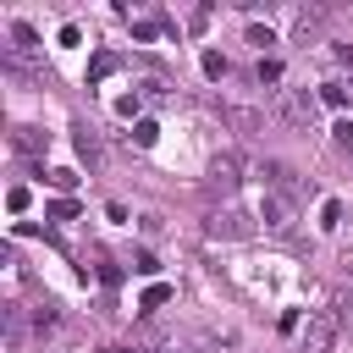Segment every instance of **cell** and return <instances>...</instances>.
Returning a JSON list of instances; mask_svg holds the SVG:
<instances>
[{
    "label": "cell",
    "instance_id": "obj_1",
    "mask_svg": "<svg viewBox=\"0 0 353 353\" xmlns=\"http://www.w3.org/2000/svg\"><path fill=\"white\" fill-rule=\"evenodd\" d=\"M336 331H342V314L336 309H314L309 314V331H303V353H331Z\"/></svg>",
    "mask_w": 353,
    "mask_h": 353
},
{
    "label": "cell",
    "instance_id": "obj_2",
    "mask_svg": "<svg viewBox=\"0 0 353 353\" xmlns=\"http://www.w3.org/2000/svg\"><path fill=\"white\" fill-rule=\"evenodd\" d=\"M259 221H265L270 232H292V221H298V199H292V193H265V199H259Z\"/></svg>",
    "mask_w": 353,
    "mask_h": 353
},
{
    "label": "cell",
    "instance_id": "obj_3",
    "mask_svg": "<svg viewBox=\"0 0 353 353\" xmlns=\"http://www.w3.org/2000/svg\"><path fill=\"white\" fill-rule=\"evenodd\" d=\"M243 182V154H215V165H210V193H232Z\"/></svg>",
    "mask_w": 353,
    "mask_h": 353
},
{
    "label": "cell",
    "instance_id": "obj_4",
    "mask_svg": "<svg viewBox=\"0 0 353 353\" xmlns=\"http://www.w3.org/2000/svg\"><path fill=\"white\" fill-rule=\"evenodd\" d=\"M248 232H254V226H248V215H232V210L210 221V237H248Z\"/></svg>",
    "mask_w": 353,
    "mask_h": 353
},
{
    "label": "cell",
    "instance_id": "obj_5",
    "mask_svg": "<svg viewBox=\"0 0 353 353\" xmlns=\"http://www.w3.org/2000/svg\"><path fill=\"white\" fill-rule=\"evenodd\" d=\"M265 176H270V193H298V176H292V165H281V160H265Z\"/></svg>",
    "mask_w": 353,
    "mask_h": 353
},
{
    "label": "cell",
    "instance_id": "obj_6",
    "mask_svg": "<svg viewBox=\"0 0 353 353\" xmlns=\"http://www.w3.org/2000/svg\"><path fill=\"white\" fill-rule=\"evenodd\" d=\"M11 143H17L22 154H39V149H50V132H39V127H17Z\"/></svg>",
    "mask_w": 353,
    "mask_h": 353
},
{
    "label": "cell",
    "instance_id": "obj_7",
    "mask_svg": "<svg viewBox=\"0 0 353 353\" xmlns=\"http://www.w3.org/2000/svg\"><path fill=\"white\" fill-rule=\"evenodd\" d=\"M44 182L66 199V193H77V171H66V165H55V171H44Z\"/></svg>",
    "mask_w": 353,
    "mask_h": 353
},
{
    "label": "cell",
    "instance_id": "obj_8",
    "mask_svg": "<svg viewBox=\"0 0 353 353\" xmlns=\"http://www.w3.org/2000/svg\"><path fill=\"white\" fill-rule=\"evenodd\" d=\"M165 298H171V287H165V281H149V287H143V298H138V309H143V314H154Z\"/></svg>",
    "mask_w": 353,
    "mask_h": 353
},
{
    "label": "cell",
    "instance_id": "obj_9",
    "mask_svg": "<svg viewBox=\"0 0 353 353\" xmlns=\"http://www.w3.org/2000/svg\"><path fill=\"white\" fill-rule=\"evenodd\" d=\"M199 66H204V77H210V83H221V77H226V55H221V50H204V55H199Z\"/></svg>",
    "mask_w": 353,
    "mask_h": 353
},
{
    "label": "cell",
    "instance_id": "obj_10",
    "mask_svg": "<svg viewBox=\"0 0 353 353\" xmlns=\"http://www.w3.org/2000/svg\"><path fill=\"white\" fill-rule=\"evenodd\" d=\"M110 72H116V55H110V50H99V55H94V66H88V88H94L99 77H110Z\"/></svg>",
    "mask_w": 353,
    "mask_h": 353
},
{
    "label": "cell",
    "instance_id": "obj_11",
    "mask_svg": "<svg viewBox=\"0 0 353 353\" xmlns=\"http://www.w3.org/2000/svg\"><path fill=\"white\" fill-rule=\"evenodd\" d=\"M320 99H325L331 110H347V105H353V94H347L342 83H325V88H320Z\"/></svg>",
    "mask_w": 353,
    "mask_h": 353
},
{
    "label": "cell",
    "instance_id": "obj_12",
    "mask_svg": "<svg viewBox=\"0 0 353 353\" xmlns=\"http://www.w3.org/2000/svg\"><path fill=\"white\" fill-rule=\"evenodd\" d=\"M154 138H160V127H154L149 116H138V121H132V143H138V149H149Z\"/></svg>",
    "mask_w": 353,
    "mask_h": 353
},
{
    "label": "cell",
    "instance_id": "obj_13",
    "mask_svg": "<svg viewBox=\"0 0 353 353\" xmlns=\"http://www.w3.org/2000/svg\"><path fill=\"white\" fill-rule=\"evenodd\" d=\"M11 39H17V55H33V44H39V33H33L28 22H17V28H11Z\"/></svg>",
    "mask_w": 353,
    "mask_h": 353
},
{
    "label": "cell",
    "instance_id": "obj_14",
    "mask_svg": "<svg viewBox=\"0 0 353 353\" xmlns=\"http://www.w3.org/2000/svg\"><path fill=\"white\" fill-rule=\"evenodd\" d=\"M336 226H342V204L325 199V204H320V232H336Z\"/></svg>",
    "mask_w": 353,
    "mask_h": 353
},
{
    "label": "cell",
    "instance_id": "obj_15",
    "mask_svg": "<svg viewBox=\"0 0 353 353\" xmlns=\"http://www.w3.org/2000/svg\"><path fill=\"white\" fill-rule=\"evenodd\" d=\"M77 154H83V160H99V138H94L88 127H77Z\"/></svg>",
    "mask_w": 353,
    "mask_h": 353
},
{
    "label": "cell",
    "instance_id": "obj_16",
    "mask_svg": "<svg viewBox=\"0 0 353 353\" xmlns=\"http://www.w3.org/2000/svg\"><path fill=\"white\" fill-rule=\"evenodd\" d=\"M44 215H50V221H77V199H55Z\"/></svg>",
    "mask_w": 353,
    "mask_h": 353
},
{
    "label": "cell",
    "instance_id": "obj_17",
    "mask_svg": "<svg viewBox=\"0 0 353 353\" xmlns=\"http://www.w3.org/2000/svg\"><path fill=\"white\" fill-rule=\"evenodd\" d=\"M132 270H138V276H154V270H160V259H154L149 248H138V254H132Z\"/></svg>",
    "mask_w": 353,
    "mask_h": 353
},
{
    "label": "cell",
    "instance_id": "obj_18",
    "mask_svg": "<svg viewBox=\"0 0 353 353\" xmlns=\"http://www.w3.org/2000/svg\"><path fill=\"white\" fill-rule=\"evenodd\" d=\"M331 132H336V149H347V154H353V116H342Z\"/></svg>",
    "mask_w": 353,
    "mask_h": 353
},
{
    "label": "cell",
    "instance_id": "obj_19",
    "mask_svg": "<svg viewBox=\"0 0 353 353\" xmlns=\"http://www.w3.org/2000/svg\"><path fill=\"white\" fill-rule=\"evenodd\" d=\"M248 44H259V50H265V44H276V33H270V28H259V22H254V28H248Z\"/></svg>",
    "mask_w": 353,
    "mask_h": 353
},
{
    "label": "cell",
    "instance_id": "obj_20",
    "mask_svg": "<svg viewBox=\"0 0 353 353\" xmlns=\"http://www.w3.org/2000/svg\"><path fill=\"white\" fill-rule=\"evenodd\" d=\"M154 33H160V22H132V39H143V44H149Z\"/></svg>",
    "mask_w": 353,
    "mask_h": 353
},
{
    "label": "cell",
    "instance_id": "obj_21",
    "mask_svg": "<svg viewBox=\"0 0 353 353\" xmlns=\"http://www.w3.org/2000/svg\"><path fill=\"white\" fill-rule=\"evenodd\" d=\"M281 77V61H259V83H276Z\"/></svg>",
    "mask_w": 353,
    "mask_h": 353
},
{
    "label": "cell",
    "instance_id": "obj_22",
    "mask_svg": "<svg viewBox=\"0 0 353 353\" xmlns=\"http://www.w3.org/2000/svg\"><path fill=\"white\" fill-rule=\"evenodd\" d=\"M116 116H138V94H121L116 99Z\"/></svg>",
    "mask_w": 353,
    "mask_h": 353
},
{
    "label": "cell",
    "instance_id": "obj_23",
    "mask_svg": "<svg viewBox=\"0 0 353 353\" xmlns=\"http://www.w3.org/2000/svg\"><path fill=\"white\" fill-rule=\"evenodd\" d=\"M105 353H138V347H105Z\"/></svg>",
    "mask_w": 353,
    "mask_h": 353
}]
</instances>
